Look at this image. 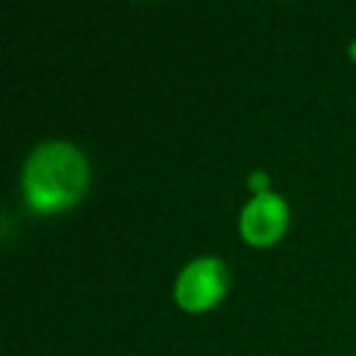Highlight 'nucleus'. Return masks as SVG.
<instances>
[{
	"instance_id": "nucleus-1",
	"label": "nucleus",
	"mask_w": 356,
	"mask_h": 356,
	"mask_svg": "<svg viewBox=\"0 0 356 356\" xmlns=\"http://www.w3.org/2000/svg\"><path fill=\"white\" fill-rule=\"evenodd\" d=\"M88 186V161L76 144L47 139L22 166V193L35 213L49 215L79 203Z\"/></svg>"
},
{
	"instance_id": "nucleus-2",
	"label": "nucleus",
	"mask_w": 356,
	"mask_h": 356,
	"mask_svg": "<svg viewBox=\"0 0 356 356\" xmlns=\"http://www.w3.org/2000/svg\"><path fill=\"white\" fill-rule=\"evenodd\" d=\"M227 286V266L218 257H198L178 271L173 296L184 310L200 312L222 300Z\"/></svg>"
},
{
	"instance_id": "nucleus-3",
	"label": "nucleus",
	"mask_w": 356,
	"mask_h": 356,
	"mask_svg": "<svg viewBox=\"0 0 356 356\" xmlns=\"http://www.w3.org/2000/svg\"><path fill=\"white\" fill-rule=\"evenodd\" d=\"M288 225V203L278 193H259L239 213V232L254 247L273 244Z\"/></svg>"
},
{
	"instance_id": "nucleus-4",
	"label": "nucleus",
	"mask_w": 356,
	"mask_h": 356,
	"mask_svg": "<svg viewBox=\"0 0 356 356\" xmlns=\"http://www.w3.org/2000/svg\"><path fill=\"white\" fill-rule=\"evenodd\" d=\"M268 176L264 171H254V173H249V188L254 191V195H259V193H268Z\"/></svg>"
},
{
	"instance_id": "nucleus-5",
	"label": "nucleus",
	"mask_w": 356,
	"mask_h": 356,
	"mask_svg": "<svg viewBox=\"0 0 356 356\" xmlns=\"http://www.w3.org/2000/svg\"><path fill=\"white\" fill-rule=\"evenodd\" d=\"M349 56H351V59L356 61V40H354V42H351V44H349Z\"/></svg>"
}]
</instances>
